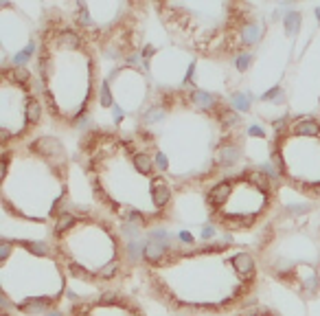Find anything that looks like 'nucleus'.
<instances>
[{
	"label": "nucleus",
	"mask_w": 320,
	"mask_h": 316,
	"mask_svg": "<svg viewBox=\"0 0 320 316\" xmlns=\"http://www.w3.org/2000/svg\"><path fill=\"white\" fill-rule=\"evenodd\" d=\"M48 248L70 279L90 285L94 292L119 290L134 272L119 224L101 211L66 209L53 224Z\"/></svg>",
	"instance_id": "obj_6"
},
{
	"label": "nucleus",
	"mask_w": 320,
	"mask_h": 316,
	"mask_svg": "<svg viewBox=\"0 0 320 316\" xmlns=\"http://www.w3.org/2000/svg\"><path fill=\"white\" fill-rule=\"evenodd\" d=\"M103 88L110 90L112 101L121 110L134 114V119L145 110L156 88H152L149 77L136 66H121L108 79H103Z\"/></svg>",
	"instance_id": "obj_13"
},
{
	"label": "nucleus",
	"mask_w": 320,
	"mask_h": 316,
	"mask_svg": "<svg viewBox=\"0 0 320 316\" xmlns=\"http://www.w3.org/2000/svg\"><path fill=\"white\" fill-rule=\"evenodd\" d=\"M279 178L263 167H241L204 189V209L228 235H261L279 213Z\"/></svg>",
	"instance_id": "obj_10"
},
{
	"label": "nucleus",
	"mask_w": 320,
	"mask_h": 316,
	"mask_svg": "<svg viewBox=\"0 0 320 316\" xmlns=\"http://www.w3.org/2000/svg\"><path fill=\"white\" fill-rule=\"evenodd\" d=\"M35 77L46 117L59 130H75L101 97V53L64 9H53L40 24Z\"/></svg>",
	"instance_id": "obj_4"
},
{
	"label": "nucleus",
	"mask_w": 320,
	"mask_h": 316,
	"mask_svg": "<svg viewBox=\"0 0 320 316\" xmlns=\"http://www.w3.org/2000/svg\"><path fill=\"white\" fill-rule=\"evenodd\" d=\"M77 161L94 204L119 226L152 230L173 220L178 189L130 132L90 127L77 143Z\"/></svg>",
	"instance_id": "obj_3"
},
{
	"label": "nucleus",
	"mask_w": 320,
	"mask_h": 316,
	"mask_svg": "<svg viewBox=\"0 0 320 316\" xmlns=\"http://www.w3.org/2000/svg\"><path fill=\"white\" fill-rule=\"evenodd\" d=\"M235 316H283L281 312H276L274 307L268 305H257V303H250L248 307H244L241 312H237Z\"/></svg>",
	"instance_id": "obj_15"
},
{
	"label": "nucleus",
	"mask_w": 320,
	"mask_h": 316,
	"mask_svg": "<svg viewBox=\"0 0 320 316\" xmlns=\"http://www.w3.org/2000/svg\"><path fill=\"white\" fill-rule=\"evenodd\" d=\"M66 316H147V312L134 296L121 290H105L70 303Z\"/></svg>",
	"instance_id": "obj_14"
},
{
	"label": "nucleus",
	"mask_w": 320,
	"mask_h": 316,
	"mask_svg": "<svg viewBox=\"0 0 320 316\" xmlns=\"http://www.w3.org/2000/svg\"><path fill=\"white\" fill-rule=\"evenodd\" d=\"M255 248L215 242L165 248L141 264V283L156 303L182 316H235L261 285Z\"/></svg>",
	"instance_id": "obj_2"
},
{
	"label": "nucleus",
	"mask_w": 320,
	"mask_h": 316,
	"mask_svg": "<svg viewBox=\"0 0 320 316\" xmlns=\"http://www.w3.org/2000/svg\"><path fill=\"white\" fill-rule=\"evenodd\" d=\"M130 134L154 158L178 193L206 189L233 172L246 125L224 97L193 86L158 88Z\"/></svg>",
	"instance_id": "obj_1"
},
{
	"label": "nucleus",
	"mask_w": 320,
	"mask_h": 316,
	"mask_svg": "<svg viewBox=\"0 0 320 316\" xmlns=\"http://www.w3.org/2000/svg\"><path fill=\"white\" fill-rule=\"evenodd\" d=\"M152 11L178 51L208 62H231L257 33L255 7L239 0H169Z\"/></svg>",
	"instance_id": "obj_7"
},
{
	"label": "nucleus",
	"mask_w": 320,
	"mask_h": 316,
	"mask_svg": "<svg viewBox=\"0 0 320 316\" xmlns=\"http://www.w3.org/2000/svg\"><path fill=\"white\" fill-rule=\"evenodd\" d=\"M0 316H18V312H14V309H9V307H3L0 309Z\"/></svg>",
	"instance_id": "obj_16"
},
{
	"label": "nucleus",
	"mask_w": 320,
	"mask_h": 316,
	"mask_svg": "<svg viewBox=\"0 0 320 316\" xmlns=\"http://www.w3.org/2000/svg\"><path fill=\"white\" fill-rule=\"evenodd\" d=\"M68 272L62 261L29 240H0V294L3 307L18 314H40L62 305L68 292Z\"/></svg>",
	"instance_id": "obj_9"
},
{
	"label": "nucleus",
	"mask_w": 320,
	"mask_h": 316,
	"mask_svg": "<svg viewBox=\"0 0 320 316\" xmlns=\"http://www.w3.org/2000/svg\"><path fill=\"white\" fill-rule=\"evenodd\" d=\"M263 277L303 301L320 299V202L289 206L257 237Z\"/></svg>",
	"instance_id": "obj_8"
},
{
	"label": "nucleus",
	"mask_w": 320,
	"mask_h": 316,
	"mask_svg": "<svg viewBox=\"0 0 320 316\" xmlns=\"http://www.w3.org/2000/svg\"><path fill=\"white\" fill-rule=\"evenodd\" d=\"M270 161L283 187L320 202V114H294L274 127Z\"/></svg>",
	"instance_id": "obj_11"
},
{
	"label": "nucleus",
	"mask_w": 320,
	"mask_h": 316,
	"mask_svg": "<svg viewBox=\"0 0 320 316\" xmlns=\"http://www.w3.org/2000/svg\"><path fill=\"white\" fill-rule=\"evenodd\" d=\"M0 206L11 220L24 224H55L70 191V154L55 136L0 147Z\"/></svg>",
	"instance_id": "obj_5"
},
{
	"label": "nucleus",
	"mask_w": 320,
	"mask_h": 316,
	"mask_svg": "<svg viewBox=\"0 0 320 316\" xmlns=\"http://www.w3.org/2000/svg\"><path fill=\"white\" fill-rule=\"evenodd\" d=\"M46 114L40 82L20 64L0 68V147L35 136Z\"/></svg>",
	"instance_id": "obj_12"
}]
</instances>
